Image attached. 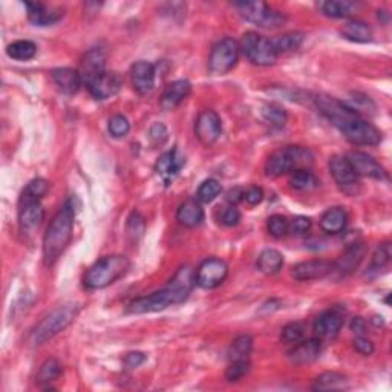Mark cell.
<instances>
[{
	"instance_id": "cell-1",
	"label": "cell",
	"mask_w": 392,
	"mask_h": 392,
	"mask_svg": "<svg viewBox=\"0 0 392 392\" xmlns=\"http://www.w3.org/2000/svg\"><path fill=\"white\" fill-rule=\"evenodd\" d=\"M319 112L340 130L347 140L356 146H377L382 141V132L371 123L363 120L354 107L334 97H316Z\"/></svg>"
},
{
	"instance_id": "cell-2",
	"label": "cell",
	"mask_w": 392,
	"mask_h": 392,
	"mask_svg": "<svg viewBox=\"0 0 392 392\" xmlns=\"http://www.w3.org/2000/svg\"><path fill=\"white\" fill-rule=\"evenodd\" d=\"M195 285V270L190 265H182L164 288L152 295L134 299L129 304L127 310L132 314L163 311L172 305L186 302Z\"/></svg>"
},
{
	"instance_id": "cell-3",
	"label": "cell",
	"mask_w": 392,
	"mask_h": 392,
	"mask_svg": "<svg viewBox=\"0 0 392 392\" xmlns=\"http://www.w3.org/2000/svg\"><path fill=\"white\" fill-rule=\"evenodd\" d=\"M75 221V204L74 199L69 198L63 207L52 218L51 224L43 236V262L51 267L57 262V259L63 255L69 242L72 240Z\"/></svg>"
},
{
	"instance_id": "cell-4",
	"label": "cell",
	"mask_w": 392,
	"mask_h": 392,
	"mask_svg": "<svg viewBox=\"0 0 392 392\" xmlns=\"http://www.w3.org/2000/svg\"><path fill=\"white\" fill-rule=\"evenodd\" d=\"M130 268V260L126 256L112 255L98 259L84 274L83 283L88 290H103L121 279Z\"/></svg>"
},
{
	"instance_id": "cell-5",
	"label": "cell",
	"mask_w": 392,
	"mask_h": 392,
	"mask_svg": "<svg viewBox=\"0 0 392 392\" xmlns=\"http://www.w3.org/2000/svg\"><path fill=\"white\" fill-rule=\"evenodd\" d=\"M313 153L302 146H287V148L276 150L267 159L265 175L268 178H279V176L291 173L299 168H310L313 164Z\"/></svg>"
},
{
	"instance_id": "cell-6",
	"label": "cell",
	"mask_w": 392,
	"mask_h": 392,
	"mask_svg": "<svg viewBox=\"0 0 392 392\" xmlns=\"http://www.w3.org/2000/svg\"><path fill=\"white\" fill-rule=\"evenodd\" d=\"M79 310L80 306L77 304H63L57 306L56 310H52L48 316H45L40 324L36 327L31 340H33L34 345H43L45 342L51 340L52 337L65 331L72 324L77 314H79Z\"/></svg>"
},
{
	"instance_id": "cell-7",
	"label": "cell",
	"mask_w": 392,
	"mask_h": 392,
	"mask_svg": "<svg viewBox=\"0 0 392 392\" xmlns=\"http://www.w3.org/2000/svg\"><path fill=\"white\" fill-rule=\"evenodd\" d=\"M233 6L244 20L260 28H279L287 22L285 15L264 2H236Z\"/></svg>"
},
{
	"instance_id": "cell-8",
	"label": "cell",
	"mask_w": 392,
	"mask_h": 392,
	"mask_svg": "<svg viewBox=\"0 0 392 392\" xmlns=\"http://www.w3.org/2000/svg\"><path fill=\"white\" fill-rule=\"evenodd\" d=\"M241 49L253 65L273 66L278 61L272 38L259 36L258 33H247L242 37Z\"/></svg>"
},
{
	"instance_id": "cell-9",
	"label": "cell",
	"mask_w": 392,
	"mask_h": 392,
	"mask_svg": "<svg viewBox=\"0 0 392 392\" xmlns=\"http://www.w3.org/2000/svg\"><path fill=\"white\" fill-rule=\"evenodd\" d=\"M240 43L230 37L222 38L210 51L209 71L213 75H224L230 72L240 60Z\"/></svg>"
},
{
	"instance_id": "cell-10",
	"label": "cell",
	"mask_w": 392,
	"mask_h": 392,
	"mask_svg": "<svg viewBox=\"0 0 392 392\" xmlns=\"http://www.w3.org/2000/svg\"><path fill=\"white\" fill-rule=\"evenodd\" d=\"M228 276V265L226 260L209 258L203 260L195 272V282L199 288L213 290L218 288Z\"/></svg>"
},
{
	"instance_id": "cell-11",
	"label": "cell",
	"mask_w": 392,
	"mask_h": 392,
	"mask_svg": "<svg viewBox=\"0 0 392 392\" xmlns=\"http://www.w3.org/2000/svg\"><path fill=\"white\" fill-rule=\"evenodd\" d=\"M365 256H366V247L363 244L356 242L350 245V247L343 251V255L337 259L336 262H333V268L329 276L334 279L348 278V276H351L360 267Z\"/></svg>"
},
{
	"instance_id": "cell-12",
	"label": "cell",
	"mask_w": 392,
	"mask_h": 392,
	"mask_svg": "<svg viewBox=\"0 0 392 392\" xmlns=\"http://www.w3.org/2000/svg\"><path fill=\"white\" fill-rule=\"evenodd\" d=\"M222 134V121L219 115L214 111H203L198 115L195 123V135L199 143L210 148L214 143L219 140Z\"/></svg>"
},
{
	"instance_id": "cell-13",
	"label": "cell",
	"mask_w": 392,
	"mask_h": 392,
	"mask_svg": "<svg viewBox=\"0 0 392 392\" xmlns=\"http://www.w3.org/2000/svg\"><path fill=\"white\" fill-rule=\"evenodd\" d=\"M343 327V311L342 310H327L314 320L313 331L319 340H331L340 333Z\"/></svg>"
},
{
	"instance_id": "cell-14",
	"label": "cell",
	"mask_w": 392,
	"mask_h": 392,
	"mask_svg": "<svg viewBox=\"0 0 392 392\" xmlns=\"http://www.w3.org/2000/svg\"><path fill=\"white\" fill-rule=\"evenodd\" d=\"M352 171L356 172L357 176H365V178H373L383 181L388 178V173L377 159L374 157L368 155L365 152H351L347 157Z\"/></svg>"
},
{
	"instance_id": "cell-15",
	"label": "cell",
	"mask_w": 392,
	"mask_h": 392,
	"mask_svg": "<svg viewBox=\"0 0 392 392\" xmlns=\"http://www.w3.org/2000/svg\"><path fill=\"white\" fill-rule=\"evenodd\" d=\"M45 219L40 201H19V227L22 235H33Z\"/></svg>"
},
{
	"instance_id": "cell-16",
	"label": "cell",
	"mask_w": 392,
	"mask_h": 392,
	"mask_svg": "<svg viewBox=\"0 0 392 392\" xmlns=\"http://www.w3.org/2000/svg\"><path fill=\"white\" fill-rule=\"evenodd\" d=\"M333 268V262L325 259H314V260H305V262H299L291 268V276L299 282H310L324 279L329 276Z\"/></svg>"
},
{
	"instance_id": "cell-17",
	"label": "cell",
	"mask_w": 392,
	"mask_h": 392,
	"mask_svg": "<svg viewBox=\"0 0 392 392\" xmlns=\"http://www.w3.org/2000/svg\"><path fill=\"white\" fill-rule=\"evenodd\" d=\"M79 72L81 75V80L84 86H88L94 80H97L100 75L106 72V54L102 48H92L83 57Z\"/></svg>"
},
{
	"instance_id": "cell-18",
	"label": "cell",
	"mask_w": 392,
	"mask_h": 392,
	"mask_svg": "<svg viewBox=\"0 0 392 392\" xmlns=\"http://www.w3.org/2000/svg\"><path fill=\"white\" fill-rule=\"evenodd\" d=\"M186 164V158L181 155V152L178 149H172L164 152L161 155L155 164V172L166 186L172 184L176 176L180 175L181 168Z\"/></svg>"
},
{
	"instance_id": "cell-19",
	"label": "cell",
	"mask_w": 392,
	"mask_h": 392,
	"mask_svg": "<svg viewBox=\"0 0 392 392\" xmlns=\"http://www.w3.org/2000/svg\"><path fill=\"white\" fill-rule=\"evenodd\" d=\"M329 172H331L334 181L337 182V186L343 189L345 191H348L350 189L357 187V175L352 171V167L350 164V161L347 157L334 155L329 159Z\"/></svg>"
},
{
	"instance_id": "cell-20",
	"label": "cell",
	"mask_w": 392,
	"mask_h": 392,
	"mask_svg": "<svg viewBox=\"0 0 392 392\" xmlns=\"http://www.w3.org/2000/svg\"><path fill=\"white\" fill-rule=\"evenodd\" d=\"M123 86V79L117 72H104L100 75L97 80L88 84L89 94L95 100H107L113 95H117Z\"/></svg>"
},
{
	"instance_id": "cell-21",
	"label": "cell",
	"mask_w": 392,
	"mask_h": 392,
	"mask_svg": "<svg viewBox=\"0 0 392 392\" xmlns=\"http://www.w3.org/2000/svg\"><path fill=\"white\" fill-rule=\"evenodd\" d=\"M155 66L149 61L140 60L130 69V77H132L134 89L140 95H148L155 88Z\"/></svg>"
},
{
	"instance_id": "cell-22",
	"label": "cell",
	"mask_w": 392,
	"mask_h": 392,
	"mask_svg": "<svg viewBox=\"0 0 392 392\" xmlns=\"http://www.w3.org/2000/svg\"><path fill=\"white\" fill-rule=\"evenodd\" d=\"M28 19L36 26H51L63 17V11L58 8H52L40 2H26Z\"/></svg>"
},
{
	"instance_id": "cell-23",
	"label": "cell",
	"mask_w": 392,
	"mask_h": 392,
	"mask_svg": "<svg viewBox=\"0 0 392 392\" xmlns=\"http://www.w3.org/2000/svg\"><path fill=\"white\" fill-rule=\"evenodd\" d=\"M191 84L187 80H175L167 84L163 95L159 98V106L163 111H173L190 94Z\"/></svg>"
},
{
	"instance_id": "cell-24",
	"label": "cell",
	"mask_w": 392,
	"mask_h": 392,
	"mask_svg": "<svg viewBox=\"0 0 392 392\" xmlns=\"http://www.w3.org/2000/svg\"><path fill=\"white\" fill-rule=\"evenodd\" d=\"M322 352V340L316 339H304L295 345V348L288 352L291 363L295 365H308L317 360Z\"/></svg>"
},
{
	"instance_id": "cell-25",
	"label": "cell",
	"mask_w": 392,
	"mask_h": 392,
	"mask_svg": "<svg viewBox=\"0 0 392 392\" xmlns=\"http://www.w3.org/2000/svg\"><path fill=\"white\" fill-rule=\"evenodd\" d=\"M56 86L66 95H75L83 86L81 75L79 69L72 68H57L51 72Z\"/></svg>"
},
{
	"instance_id": "cell-26",
	"label": "cell",
	"mask_w": 392,
	"mask_h": 392,
	"mask_svg": "<svg viewBox=\"0 0 392 392\" xmlns=\"http://www.w3.org/2000/svg\"><path fill=\"white\" fill-rule=\"evenodd\" d=\"M176 219H178L182 227L195 228L203 224L204 221V210L199 201L196 199H189V201L182 203L176 212Z\"/></svg>"
},
{
	"instance_id": "cell-27",
	"label": "cell",
	"mask_w": 392,
	"mask_h": 392,
	"mask_svg": "<svg viewBox=\"0 0 392 392\" xmlns=\"http://www.w3.org/2000/svg\"><path fill=\"white\" fill-rule=\"evenodd\" d=\"M348 222V213L342 207H331L320 218V228L328 235L342 233Z\"/></svg>"
},
{
	"instance_id": "cell-28",
	"label": "cell",
	"mask_w": 392,
	"mask_h": 392,
	"mask_svg": "<svg viewBox=\"0 0 392 392\" xmlns=\"http://www.w3.org/2000/svg\"><path fill=\"white\" fill-rule=\"evenodd\" d=\"M342 37L354 43H368L373 40V28L366 22L352 19L343 23L340 28Z\"/></svg>"
},
{
	"instance_id": "cell-29",
	"label": "cell",
	"mask_w": 392,
	"mask_h": 392,
	"mask_svg": "<svg viewBox=\"0 0 392 392\" xmlns=\"http://www.w3.org/2000/svg\"><path fill=\"white\" fill-rule=\"evenodd\" d=\"M359 3L350 2V0H328L319 5L322 14L331 19H347L359 10Z\"/></svg>"
},
{
	"instance_id": "cell-30",
	"label": "cell",
	"mask_w": 392,
	"mask_h": 392,
	"mask_svg": "<svg viewBox=\"0 0 392 392\" xmlns=\"http://www.w3.org/2000/svg\"><path fill=\"white\" fill-rule=\"evenodd\" d=\"M282 265H283L282 253L274 249H265L264 251H260V255L256 260L258 270L267 276L278 273L282 268Z\"/></svg>"
},
{
	"instance_id": "cell-31",
	"label": "cell",
	"mask_w": 392,
	"mask_h": 392,
	"mask_svg": "<svg viewBox=\"0 0 392 392\" xmlns=\"http://www.w3.org/2000/svg\"><path fill=\"white\" fill-rule=\"evenodd\" d=\"M348 379L340 373H324L314 380L313 391H343L348 389Z\"/></svg>"
},
{
	"instance_id": "cell-32",
	"label": "cell",
	"mask_w": 392,
	"mask_h": 392,
	"mask_svg": "<svg viewBox=\"0 0 392 392\" xmlns=\"http://www.w3.org/2000/svg\"><path fill=\"white\" fill-rule=\"evenodd\" d=\"M61 375V365L57 359L45 360L42 366L38 368V373L36 375V383L40 385L43 389H51L49 385L56 382Z\"/></svg>"
},
{
	"instance_id": "cell-33",
	"label": "cell",
	"mask_w": 392,
	"mask_h": 392,
	"mask_svg": "<svg viewBox=\"0 0 392 392\" xmlns=\"http://www.w3.org/2000/svg\"><path fill=\"white\" fill-rule=\"evenodd\" d=\"M304 42V34L302 33H287L272 38V43L274 46V51L278 56L281 54H288L301 48Z\"/></svg>"
},
{
	"instance_id": "cell-34",
	"label": "cell",
	"mask_w": 392,
	"mask_h": 392,
	"mask_svg": "<svg viewBox=\"0 0 392 392\" xmlns=\"http://www.w3.org/2000/svg\"><path fill=\"white\" fill-rule=\"evenodd\" d=\"M291 187L301 191H308L319 186V180L316 178L310 168H299V171L291 172L290 175Z\"/></svg>"
},
{
	"instance_id": "cell-35",
	"label": "cell",
	"mask_w": 392,
	"mask_h": 392,
	"mask_svg": "<svg viewBox=\"0 0 392 392\" xmlns=\"http://www.w3.org/2000/svg\"><path fill=\"white\" fill-rule=\"evenodd\" d=\"M6 54L8 57H11L13 60L28 61L31 58H34V56L37 54V46L31 40H17L8 46Z\"/></svg>"
},
{
	"instance_id": "cell-36",
	"label": "cell",
	"mask_w": 392,
	"mask_h": 392,
	"mask_svg": "<svg viewBox=\"0 0 392 392\" xmlns=\"http://www.w3.org/2000/svg\"><path fill=\"white\" fill-rule=\"evenodd\" d=\"M253 350V339L250 334H241L232 342L228 348V360L249 359Z\"/></svg>"
},
{
	"instance_id": "cell-37",
	"label": "cell",
	"mask_w": 392,
	"mask_h": 392,
	"mask_svg": "<svg viewBox=\"0 0 392 392\" xmlns=\"http://www.w3.org/2000/svg\"><path fill=\"white\" fill-rule=\"evenodd\" d=\"M49 190V182L43 178H36L28 182V186L23 189L20 201H40Z\"/></svg>"
},
{
	"instance_id": "cell-38",
	"label": "cell",
	"mask_w": 392,
	"mask_h": 392,
	"mask_svg": "<svg viewBox=\"0 0 392 392\" xmlns=\"http://www.w3.org/2000/svg\"><path fill=\"white\" fill-rule=\"evenodd\" d=\"M392 256V251H391V244L385 242L379 245L375 251L373 253V258H371V264L368 267V273H377L380 270H383L391 260Z\"/></svg>"
},
{
	"instance_id": "cell-39",
	"label": "cell",
	"mask_w": 392,
	"mask_h": 392,
	"mask_svg": "<svg viewBox=\"0 0 392 392\" xmlns=\"http://www.w3.org/2000/svg\"><path fill=\"white\" fill-rule=\"evenodd\" d=\"M221 182L218 180H213V178H209V180H205L201 186H199L198 189V194H196V198H198V201L199 203H212L217 199L221 194Z\"/></svg>"
},
{
	"instance_id": "cell-40",
	"label": "cell",
	"mask_w": 392,
	"mask_h": 392,
	"mask_svg": "<svg viewBox=\"0 0 392 392\" xmlns=\"http://www.w3.org/2000/svg\"><path fill=\"white\" fill-rule=\"evenodd\" d=\"M305 331H306V328L302 322H291V324L282 328L281 339L288 345H296L305 339V336H306Z\"/></svg>"
},
{
	"instance_id": "cell-41",
	"label": "cell",
	"mask_w": 392,
	"mask_h": 392,
	"mask_svg": "<svg viewBox=\"0 0 392 392\" xmlns=\"http://www.w3.org/2000/svg\"><path fill=\"white\" fill-rule=\"evenodd\" d=\"M262 115H264V118H265L268 123H272L273 126H278V127L285 126V123H287V120H288L287 111L283 109L282 106L276 104V103L265 104V106L262 107Z\"/></svg>"
},
{
	"instance_id": "cell-42",
	"label": "cell",
	"mask_w": 392,
	"mask_h": 392,
	"mask_svg": "<svg viewBox=\"0 0 392 392\" xmlns=\"http://www.w3.org/2000/svg\"><path fill=\"white\" fill-rule=\"evenodd\" d=\"M267 230L273 237L281 240V237L290 233V221L285 217H282V214H273L267 221Z\"/></svg>"
},
{
	"instance_id": "cell-43",
	"label": "cell",
	"mask_w": 392,
	"mask_h": 392,
	"mask_svg": "<svg viewBox=\"0 0 392 392\" xmlns=\"http://www.w3.org/2000/svg\"><path fill=\"white\" fill-rule=\"evenodd\" d=\"M250 371L249 359L244 360H230V365L226 371V379L228 382H240L244 375H247Z\"/></svg>"
},
{
	"instance_id": "cell-44",
	"label": "cell",
	"mask_w": 392,
	"mask_h": 392,
	"mask_svg": "<svg viewBox=\"0 0 392 392\" xmlns=\"http://www.w3.org/2000/svg\"><path fill=\"white\" fill-rule=\"evenodd\" d=\"M109 134L113 138H123L129 134L130 130V123L129 120L125 117V115H113V117L109 120Z\"/></svg>"
},
{
	"instance_id": "cell-45",
	"label": "cell",
	"mask_w": 392,
	"mask_h": 392,
	"mask_svg": "<svg viewBox=\"0 0 392 392\" xmlns=\"http://www.w3.org/2000/svg\"><path fill=\"white\" fill-rule=\"evenodd\" d=\"M144 232V219L140 213L134 212L127 219V235L132 241H138Z\"/></svg>"
},
{
	"instance_id": "cell-46",
	"label": "cell",
	"mask_w": 392,
	"mask_h": 392,
	"mask_svg": "<svg viewBox=\"0 0 392 392\" xmlns=\"http://www.w3.org/2000/svg\"><path fill=\"white\" fill-rule=\"evenodd\" d=\"M149 136H150V141L155 146H163L168 138V130L163 123H155V125H153L149 130Z\"/></svg>"
},
{
	"instance_id": "cell-47",
	"label": "cell",
	"mask_w": 392,
	"mask_h": 392,
	"mask_svg": "<svg viewBox=\"0 0 392 392\" xmlns=\"http://www.w3.org/2000/svg\"><path fill=\"white\" fill-rule=\"evenodd\" d=\"M311 219L306 217H296L295 219L290 221V233L293 235H305L306 232H310L311 228Z\"/></svg>"
},
{
	"instance_id": "cell-48",
	"label": "cell",
	"mask_w": 392,
	"mask_h": 392,
	"mask_svg": "<svg viewBox=\"0 0 392 392\" xmlns=\"http://www.w3.org/2000/svg\"><path fill=\"white\" fill-rule=\"evenodd\" d=\"M240 221H241V213L235 205H228L221 212V222L227 227L237 226L240 224Z\"/></svg>"
},
{
	"instance_id": "cell-49",
	"label": "cell",
	"mask_w": 392,
	"mask_h": 392,
	"mask_svg": "<svg viewBox=\"0 0 392 392\" xmlns=\"http://www.w3.org/2000/svg\"><path fill=\"white\" fill-rule=\"evenodd\" d=\"M244 201L249 205H258L264 201V190L258 186H251L244 190Z\"/></svg>"
},
{
	"instance_id": "cell-50",
	"label": "cell",
	"mask_w": 392,
	"mask_h": 392,
	"mask_svg": "<svg viewBox=\"0 0 392 392\" xmlns=\"http://www.w3.org/2000/svg\"><path fill=\"white\" fill-rule=\"evenodd\" d=\"M354 350L359 352V354H362V356H373L374 354V343L371 340H368L366 337L363 336H357L356 339H354Z\"/></svg>"
},
{
	"instance_id": "cell-51",
	"label": "cell",
	"mask_w": 392,
	"mask_h": 392,
	"mask_svg": "<svg viewBox=\"0 0 392 392\" xmlns=\"http://www.w3.org/2000/svg\"><path fill=\"white\" fill-rule=\"evenodd\" d=\"M144 362H146V354H143L140 351L129 352V354H126L125 357V365L129 368V370H134V368H138Z\"/></svg>"
},
{
	"instance_id": "cell-52",
	"label": "cell",
	"mask_w": 392,
	"mask_h": 392,
	"mask_svg": "<svg viewBox=\"0 0 392 392\" xmlns=\"http://www.w3.org/2000/svg\"><path fill=\"white\" fill-rule=\"evenodd\" d=\"M351 331L357 336H363L366 333V322L363 317H354L350 324Z\"/></svg>"
},
{
	"instance_id": "cell-53",
	"label": "cell",
	"mask_w": 392,
	"mask_h": 392,
	"mask_svg": "<svg viewBox=\"0 0 392 392\" xmlns=\"http://www.w3.org/2000/svg\"><path fill=\"white\" fill-rule=\"evenodd\" d=\"M228 201L232 203V205L237 204L240 201H244V190L242 189H233L228 191Z\"/></svg>"
}]
</instances>
